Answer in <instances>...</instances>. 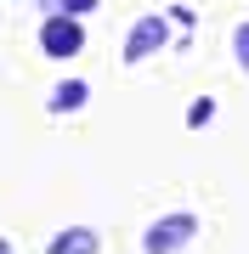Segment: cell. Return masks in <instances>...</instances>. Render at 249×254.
Instances as JSON below:
<instances>
[{
    "label": "cell",
    "instance_id": "cell-1",
    "mask_svg": "<svg viewBox=\"0 0 249 254\" xmlns=\"http://www.w3.org/2000/svg\"><path fill=\"white\" fill-rule=\"evenodd\" d=\"M198 237V215H165V220H153L148 232H142V254H181L187 243Z\"/></svg>",
    "mask_w": 249,
    "mask_h": 254
},
{
    "label": "cell",
    "instance_id": "cell-2",
    "mask_svg": "<svg viewBox=\"0 0 249 254\" xmlns=\"http://www.w3.org/2000/svg\"><path fill=\"white\" fill-rule=\"evenodd\" d=\"M40 51H46V57H57V63L80 57V51H85V28H80V17H68V11L46 17V23H40Z\"/></svg>",
    "mask_w": 249,
    "mask_h": 254
},
{
    "label": "cell",
    "instance_id": "cell-3",
    "mask_svg": "<svg viewBox=\"0 0 249 254\" xmlns=\"http://www.w3.org/2000/svg\"><path fill=\"white\" fill-rule=\"evenodd\" d=\"M165 40H170V23L159 17H136V28H130V40H125V63L136 68V63H148L153 51H165Z\"/></svg>",
    "mask_w": 249,
    "mask_h": 254
},
{
    "label": "cell",
    "instance_id": "cell-4",
    "mask_svg": "<svg viewBox=\"0 0 249 254\" xmlns=\"http://www.w3.org/2000/svg\"><path fill=\"white\" fill-rule=\"evenodd\" d=\"M96 249H102V237H96L91 226H63V232L46 243V254H96Z\"/></svg>",
    "mask_w": 249,
    "mask_h": 254
},
{
    "label": "cell",
    "instance_id": "cell-5",
    "mask_svg": "<svg viewBox=\"0 0 249 254\" xmlns=\"http://www.w3.org/2000/svg\"><path fill=\"white\" fill-rule=\"evenodd\" d=\"M85 102H91V85H85V79H63L51 91V113H80Z\"/></svg>",
    "mask_w": 249,
    "mask_h": 254
},
{
    "label": "cell",
    "instance_id": "cell-6",
    "mask_svg": "<svg viewBox=\"0 0 249 254\" xmlns=\"http://www.w3.org/2000/svg\"><path fill=\"white\" fill-rule=\"evenodd\" d=\"M210 119H215V102H210V96H198L193 108H187V125H193V130H204Z\"/></svg>",
    "mask_w": 249,
    "mask_h": 254
},
{
    "label": "cell",
    "instance_id": "cell-7",
    "mask_svg": "<svg viewBox=\"0 0 249 254\" xmlns=\"http://www.w3.org/2000/svg\"><path fill=\"white\" fill-rule=\"evenodd\" d=\"M232 57H238V68L249 73V23H238V28H232Z\"/></svg>",
    "mask_w": 249,
    "mask_h": 254
},
{
    "label": "cell",
    "instance_id": "cell-8",
    "mask_svg": "<svg viewBox=\"0 0 249 254\" xmlns=\"http://www.w3.org/2000/svg\"><path fill=\"white\" fill-rule=\"evenodd\" d=\"M57 11H68V17H85V11H96V0H57Z\"/></svg>",
    "mask_w": 249,
    "mask_h": 254
},
{
    "label": "cell",
    "instance_id": "cell-9",
    "mask_svg": "<svg viewBox=\"0 0 249 254\" xmlns=\"http://www.w3.org/2000/svg\"><path fill=\"white\" fill-rule=\"evenodd\" d=\"M0 254H11V243H6V237H0Z\"/></svg>",
    "mask_w": 249,
    "mask_h": 254
}]
</instances>
